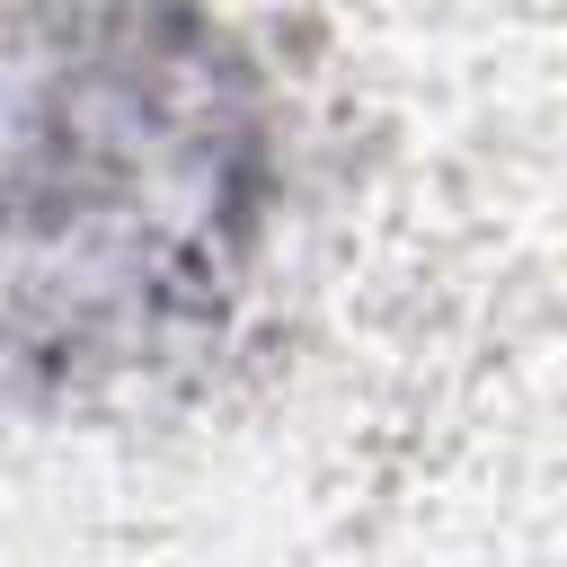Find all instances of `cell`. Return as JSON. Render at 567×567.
Listing matches in <instances>:
<instances>
[{
	"label": "cell",
	"instance_id": "cell-1",
	"mask_svg": "<svg viewBox=\"0 0 567 567\" xmlns=\"http://www.w3.org/2000/svg\"><path fill=\"white\" fill-rule=\"evenodd\" d=\"M248 177L257 115L213 35L195 18H124L53 80L0 230H18L44 266L27 292L80 284V346L106 310L151 328L168 301L213 292L248 230Z\"/></svg>",
	"mask_w": 567,
	"mask_h": 567
}]
</instances>
